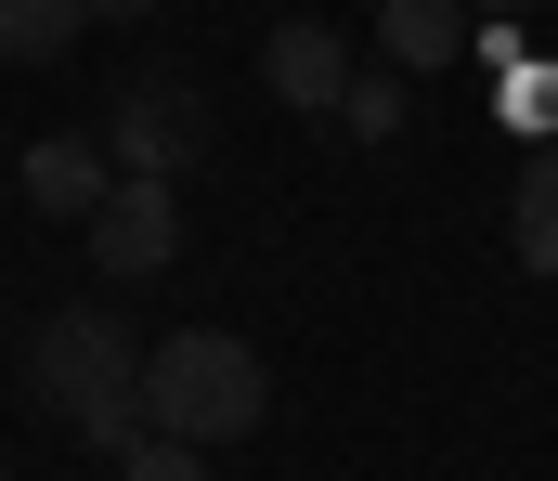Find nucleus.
I'll list each match as a JSON object with an SVG mask.
<instances>
[{"label": "nucleus", "mask_w": 558, "mask_h": 481, "mask_svg": "<svg viewBox=\"0 0 558 481\" xmlns=\"http://www.w3.org/2000/svg\"><path fill=\"white\" fill-rule=\"evenodd\" d=\"M260 79H274V105H299V118H338V105H351V52H338V26H312V13H286L274 39H260Z\"/></svg>", "instance_id": "39448f33"}, {"label": "nucleus", "mask_w": 558, "mask_h": 481, "mask_svg": "<svg viewBox=\"0 0 558 481\" xmlns=\"http://www.w3.org/2000/svg\"><path fill=\"white\" fill-rule=\"evenodd\" d=\"M507 248H520V274H558V144L520 157V195H507Z\"/></svg>", "instance_id": "1a4fd4ad"}, {"label": "nucleus", "mask_w": 558, "mask_h": 481, "mask_svg": "<svg viewBox=\"0 0 558 481\" xmlns=\"http://www.w3.org/2000/svg\"><path fill=\"white\" fill-rule=\"evenodd\" d=\"M92 13H105V26H131V13H156V0H92Z\"/></svg>", "instance_id": "4468645a"}, {"label": "nucleus", "mask_w": 558, "mask_h": 481, "mask_svg": "<svg viewBox=\"0 0 558 481\" xmlns=\"http://www.w3.org/2000/svg\"><path fill=\"white\" fill-rule=\"evenodd\" d=\"M377 52H390L403 79L454 65V52H468V0H377Z\"/></svg>", "instance_id": "0eeeda50"}, {"label": "nucleus", "mask_w": 558, "mask_h": 481, "mask_svg": "<svg viewBox=\"0 0 558 481\" xmlns=\"http://www.w3.org/2000/svg\"><path fill=\"white\" fill-rule=\"evenodd\" d=\"M494 79H507V92H494V105H507V131H558V65H546V52H507Z\"/></svg>", "instance_id": "9d476101"}, {"label": "nucleus", "mask_w": 558, "mask_h": 481, "mask_svg": "<svg viewBox=\"0 0 558 481\" xmlns=\"http://www.w3.org/2000/svg\"><path fill=\"white\" fill-rule=\"evenodd\" d=\"M105 182H118V157L78 144V131H39V144H26V208H52V221H92Z\"/></svg>", "instance_id": "423d86ee"}, {"label": "nucleus", "mask_w": 558, "mask_h": 481, "mask_svg": "<svg viewBox=\"0 0 558 481\" xmlns=\"http://www.w3.org/2000/svg\"><path fill=\"white\" fill-rule=\"evenodd\" d=\"M118 481H208V443H182V430H143L131 456H118Z\"/></svg>", "instance_id": "9b49d317"}, {"label": "nucleus", "mask_w": 558, "mask_h": 481, "mask_svg": "<svg viewBox=\"0 0 558 481\" xmlns=\"http://www.w3.org/2000/svg\"><path fill=\"white\" fill-rule=\"evenodd\" d=\"M92 39V0H0V65H65Z\"/></svg>", "instance_id": "6e6552de"}, {"label": "nucleus", "mask_w": 558, "mask_h": 481, "mask_svg": "<svg viewBox=\"0 0 558 481\" xmlns=\"http://www.w3.org/2000/svg\"><path fill=\"white\" fill-rule=\"evenodd\" d=\"M105 157H118V169H156V182H182V169L208 157V105H195L182 79H131V92H118V118H105Z\"/></svg>", "instance_id": "20e7f679"}, {"label": "nucleus", "mask_w": 558, "mask_h": 481, "mask_svg": "<svg viewBox=\"0 0 558 481\" xmlns=\"http://www.w3.org/2000/svg\"><path fill=\"white\" fill-rule=\"evenodd\" d=\"M0 481H13V469H0Z\"/></svg>", "instance_id": "2eb2a0df"}, {"label": "nucleus", "mask_w": 558, "mask_h": 481, "mask_svg": "<svg viewBox=\"0 0 558 481\" xmlns=\"http://www.w3.org/2000/svg\"><path fill=\"white\" fill-rule=\"evenodd\" d=\"M338 118H351L364 144H390V131H403V65H377V79H351V105H338Z\"/></svg>", "instance_id": "f8f14e48"}, {"label": "nucleus", "mask_w": 558, "mask_h": 481, "mask_svg": "<svg viewBox=\"0 0 558 481\" xmlns=\"http://www.w3.org/2000/svg\"><path fill=\"white\" fill-rule=\"evenodd\" d=\"M468 13H507V26H520V13H546V0H468Z\"/></svg>", "instance_id": "ddd939ff"}, {"label": "nucleus", "mask_w": 558, "mask_h": 481, "mask_svg": "<svg viewBox=\"0 0 558 481\" xmlns=\"http://www.w3.org/2000/svg\"><path fill=\"white\" fill-rule=\"evenodd\" d=\"M92 261H105V287H156V274L182 261V195H169L156 169H118V182H105V208H92Z\"/></svg>", "instance_id": "7ed1b4c3"}, {"label": "nucleus", "mask_w": 558, "mask_h": 481, "mask_svg": "<svg viewBox=\"0 0 558 481\" xmlns=\"http://www.w3.org/2000/svg\"><path fill=\"white\" fill-rule=\"evenodd\" d=\"M26 390H39L52 430H78V443H105V456L143 443V338L105 313V300L39 313V338H26Z\"/></svg>", "instance_id": "f257e3e1"}, {"label": "nucleus", "mask_w": 558, "mask_h": 481, "mask_svg": "<svg viewBox=\"0 0 558 481\" xmlns=\"http://www.w3.org/2000/svg\"><path fill=\"white\" fill-rule=\"evenodd\" d=\"M274 417V364L234 338V325H169L143 351V430H182V443H247Z\"/></svg>", "instance_id": "f03ea898"}]
</instances>
